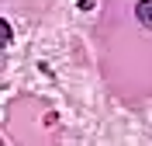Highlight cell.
Segmentation results:
<instances>
[{
	"instance_id": "2",
	"label": "cell",
	"mask_w": 152,
	"mask_h": 146,
	"mask_svg": "<svg viewBox=\"0 0 152 146\" xmlns=\"http://www.w3.org/2000/svg\"><path fill=\"white\" fill-rule=\"evenodd\" d=\"M10 39H14V31H10V21H0V42H4V49L10 45Z\"/></svg>"
},
{
	"instance_id": "1",
	"label": "cell",
	"mask_w": 152,
	"mask_h": 146,
	"mask_svg": "<svg viewBox=\"0 0 152 146\" xmlns=\"http://www.w3.org/2000/svg\"><path fill=\"white\" fill-rule=\"evenodd\" d=\"M135 18H138V24L145 31H152V0H138L135 4Z\"/></svg>"
}]
</instances>
